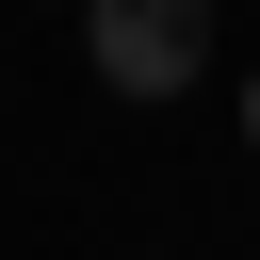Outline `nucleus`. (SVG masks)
Here are the masks:
<instances>
[{
  "label": "nucleus",
  "mask_w": 260,
  "mask_h": 260,
  "mask_svg": "<svg viewBox=\"0 0 260 260\" xmlns=\"http://www.w3.org/2000/svg\"><path fill=\"white\" fill-rule=\"evenodd\" d=\"M244 146H260V81H244Z\"/></svg>",
  "instance_id": "f03ea898"
},
{
  "label": "nucleus",
  "mask_w": 260,
  "mask_h": 260,
  "mask_svg": "<svg viewBox=\"0 0 260 260\" xmlns=\"http://www.w3.org/2000/svg\"><path fill=\"white\" fill-rule=\"evenodd\" d=\"M81 49L114 98H179L211 65V0H81Z\"/></svg>",
  "instance_id": "f257e3e1"
}]
</instances>
